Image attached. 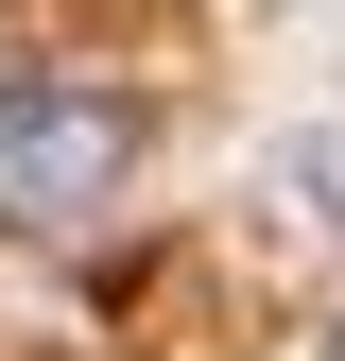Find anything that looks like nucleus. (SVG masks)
Returning a JSON list of instances; mask_svg holds the SVG:
<instances>
[{
    "instance_id": "obj_1",
    "label": "nucleus",
    "mask_w": 345,
    "mask_h": 361,
    "mask_svg": "<svg viewBox=\"0 0 345 361\" xmlns=\"http://www.w3.org/2000/svg\"><path fill=\"white\" fill-rule=\"evenodd\" d=\"M139 172V104L121 86H0V224H86Z\"/></svg>"
}]
</instances>
